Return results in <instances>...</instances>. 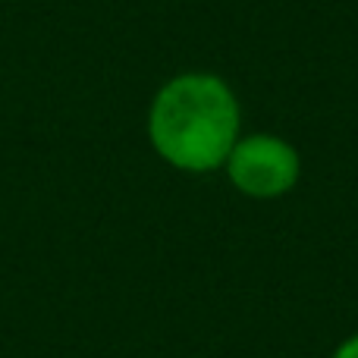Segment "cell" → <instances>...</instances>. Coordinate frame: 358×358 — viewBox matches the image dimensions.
<instances>
[{
  "mask_svg": "<svg viewBox=\"0 0 358 358\" xmlns=\"http://www.w3.org/2000/svg\"><path fill=\"white\" fill-rule=\"evenodd\" d=\"M239 101L214 73H182L155 94L148 138L167 164L185 173H208L227 164L239 142Z\"/></svg>",
  "mask_w": 358,
  "mask_h": 358,
  "instance_id": "cell-1",
  "label": "cell"
},
{
  "mask_svg": "<svg viewBox=\"0 0 358 358\" xmlns=\"http://www.w3.org/2000/svg\"><path fill=\"white\" fill-rule=\"evenodd\" d=\"M227 176L242 195L280 198L299 182V151L280 136H245L227 157Z\"/></svg>",
  "mask_w": 358,
  "mask_h": 358,
  "instance_id": "cell-2",
  "label": "cell"
},
{
  "mask_svg": "<svg viewBox=\"0 0 358 358\" xmlns=\"http://www.w3.org/2000/svg\"><path fill=\"white\" fill-rule=\"evenodd\" d=\"M334 358H358V336H349L346 343H340Z\"/></svg>",
  "mask_w": 358,
  "mask_h": 358,
  "instance_id": "cell-3",
  "label": "cell"
}]
</instances>
